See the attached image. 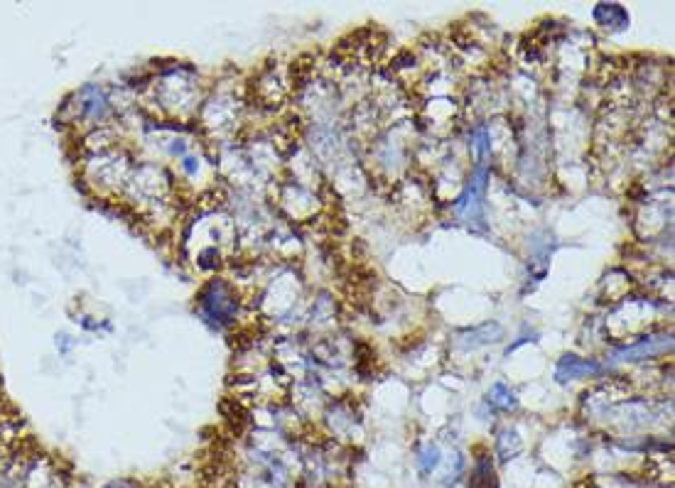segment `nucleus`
Segmentation results:
<instances>
[{
	"mask_svg": "<svg viewBox=\"0 0 675 488\" xmlns=\"http://www.w3.org/2000/svg\"><path fill=\"white\" fill-rule=\"evenodd\" d=\"M600 373V365L592 363V361H585V358H577V356H565V358L557 363V380H575V378H585V375H595Z\"/></svg>",
	"mask_w": 675,
	"mask_h": 488,
	"instance_id": "1",
	"label": "nucleus"
},
{
	"mask_svg": "<svg viewBox=\"0 0 675 488\" xmlns=\"http://www.w3.org/2000/svg\"><path fill=\"white\" fill-rule=\"evenodd\" d=\"M595 20L602 25V27L609 30H624L628 25V15L621 5L617 3H600L595 8Z\"/></svg>",
	"mask_w": 675,
	"mask_h": 488,
	"instance_id": "2",
	"label": "nucleus"
},
{
	"mask_svg": "<svg viewBox=\"0 0 675 488\" xmlns=\"http://www.w3.org/2000/svg\"><path fill=\"white\" fill-rule=\"evenodd\" d=\"M469 488H496V474L489 459H479L471 471Z\"/></svg>",
	"mask_w": 675,
	"mask_h": 488,
	"instance_id": "3",
	"label": "nucleus"
},
{
	"mask_svg": "<svg viewBox=\"0 0 675 488\" xmlns=\"http://www.w3.org/2000/svg\"><path fill=\"white\" fill-rule=\"evenodd\" d=\"M671 346H673L671 339H663V342H658V344H656V339H648V342H643L641 346L626 349V351H621L619 356H621V358H626V361H628V358L633 361V358H641V356H646V354H648V356L663 354V351H668Z\"/></svg>",
	"mask_w": 675,
	"mask_h": 488,
	"instance_id": "4",
	"label": "nucleus"
},
{
	"mask_svg": "<svg viewBox=\"0 0 675 488\" xmlns=\"http://www.w3.org/2000/svg\"><path fill=\"white\" fill-rule=\"evenodd\" d=\"M489 403L499 410H514L516 405H519V400H516L514 390H509L504 383H496L494 388L489 390Z\"/></svg>",
	"mask_w": 675,
	"mask_h": 488,
	"instance_id": "5",
	"label": "nucleus"
},
{
	"mask_svg": "<svg viewBox=\"0 0 675 488\" xmlns=\"http://www.w3.org/2000/svg\"><path fill=\"white\" fill-rule=\"evenodd\" d=\"M438 464H440V451L435 449V446H430V449L425 451L423 459H420V471H423V474H430Z\"/></svg>",
	"mask_w": 675,
	"mask_h": 488,
	"instance_id": "6",
	"label": "nucleus"
}]
</instances>
